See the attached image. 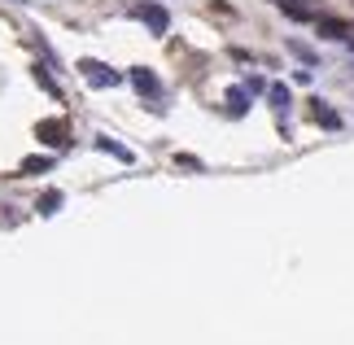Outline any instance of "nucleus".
Segmentation results:
<instances>
[{
    "mask_svg": "<svg viewBox=\"0 0 354 345\" xmlns=\"http://www.w3.org/2000/svg\"><path fill=\"white\" fill-rule=\"evenodd\" d=\"M79 75H84L92 88H114V84H122V75H118V71H110L105 62H92V57L79 62Z\"/></svg>",
    "mask_w": 354,
    "mask_h": 345,
    "instance_id": "1",
    "label": "nucleus"
},
{
    "mask_svg": "<svg viewBox=\"0 0 354 345\" xmlns=\"http://www.w3.org/2000/svg\"><path fill=\"white\" fill-rule=\"evenodd\" d=\"M127 79H131V88L140 92V96H162V84H158V75H153V71H145V66H136V71H131Z\"/></svg>",
    "mask_w": 354,
    "mask_h": 345,
    "instance_id": "2",
    "label": "nucleus"
},
{
    "mask_svg": "<svg viewBox=\"0 0 354 345\" xmlns=\"http://www.w3.org/2000/svg\"><path fill=\"white\" fill-rule=\"evenodd\" d=\"M136 13H140V18L149 22V31H153V35H167V26H171V18H167V9H162V5H140V9H136Z\"/></svg>",
    "mask_w": 354,
    "mask_h": 345,
    "instance_id": "3",
    "label": "nucleus"
},
{
    "mask_svg": "<svg viewBox=\"0 0 354 345\" xmlns=\"http://www.w3.org/2000/svg\"><path fill=\"white\" fill-rule=\"evenodd\" d=\"M245 109H250V88H232V92H227V114L241 118Z\"/></svg>",
    "mask_w": 354,
    "mask_h": 345,
    "instance_id": "4",
    "label": "nucleus"
},
{
    "mask_svg": "<svg viewBox=\"0 0 354 345\" xmlns=\"http://www.w3.org/2000/svg\"><path fill=\"white\" fill-rule=\"evenodd\" d=\"M276 5H280L284 13H289V18H297V22H310V18H315V13H310V9L302 5V0H276Z\"/></svg>",
    "mask_w": 354,
    "mask_h": 345,
    "instance_id": "5",
    "label": "nucleus"
},
{
    "mask_svg": "<svg viewBox=\"0 0 354 345\" xmlns=\"http://www.w3.org/2000/svg\"><path fill=\"white\" fill-rule=\"evenodd\" d=\"M310 114H315V122H324V127H342V118H337L324 101H315V109H310Z\"/></svg>",
    "mask_w": 354,
    "mask_h": 345,
    "instance_id": "6",
    "label": "nucleus"
},
{
    "mask_svg": "<svg viewBox=\"0 0 354 345\" xmlns=\"http://www.w3.org/2000/svg\"><path fill=\"white\" fill-rule=\"evenodd\" d=\"M271 109H276V114H284V109H289V88L271 84Z\"/></svg>",
    "mask_w": 354,
    "mask_h": 345,
    "instance_id": "7",
    "label": "nucleus"
},
{
    "mask_svg": "<svg viewBox=\"0 0 354 345\" xmlns=\"http://www.w3.org/2000/svg\"><path fill=\"white\" fill-rule=\"evenodd\" d=\"M53 167V158H26L22 162V175H39V171H48Z\"/></svg>",
    "mask_w": 354,
    "mask_h": 345,
    "instance_id": "8",
    "label": "nucleus"
},
{
    "mask_svg": "<svg viewBox=\"0 0 354 345\" xmlns=\"http://www.w3.org/2000/svg\"><path fill=\"white\" fill-rule=\"evenodd\" d=\"M62 205V192H44V197H39V214H53Z\"/></svg>",
    "mask_w": 354,
    "mask_h": 345,
    "instance_id": "9",
    "label": "nucleus"
},
{
    "mask_svg": "<svg viewBox=\"0 0 354 345\" xmlns=\"http://www.w3.org/2000/svg\"><path fill=\"white\" fill-rule=\"evenodd\" d=\"M97 144H101V149H105V153H114V158H118V162H131V153H127V149H118V144H114V140H97Z\"/></svg>",
    "mask_w": 354,
    "mask_h": 345,
    "instance_id": "10",
    "label": "nucleus"
},
{
    "mask_svg": "<svg viewBox=\"0 0 354 345\" xmlns=\"http://www.w3.org/2000/svg\"><path fill=\"white\" fill-rule=\"evenodd\" d=\"M319 31H328V35L337 39V35H346V26H342V22H328V18H324V22H319Z\"/></svg>",
    "mask_w": 354,
    "mask_h": 345,
    "instance_id": "11",
    "label": "nucleus"
}]
</instances>
